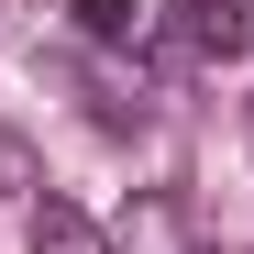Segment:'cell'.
Segmentation results:
<instances>
[{"label": "cell", "mask_w": 254, "mask_h": 254, "mask_svg": "<svg viewBox=\"0 0 254 254\" xmlns=\"http://www.w3.org/2000/svg\"><path fill=\"white\" fill-rule=\"evenodd\" d=\"M33 188H45V166H33V144L0 122V199H33Z\"/></svg>", "instance_id": "cell-5"}, {"label": "cell", "mask_w": 254, "mask_h": 254, "mask_svg": "<svg viewBox=\"0 0 254 254\" xmlns=\"http://www.w3.org/2000/svg\"><path fill=\"white\" fill-rule=\"evenodd\" d=\"M33 254H111V232L66 199H33Z\"/></svg>", "instance_id": "cell-3"}, {"label": "cell", "mask_w": 254, "mask_h": 254, "mask_svg": "<svg viewBox=\"0 0 254 254\" xmlns=\"http://www.w3.org/2000/svg\"><path fill=\"white\" fill-rule=\"evenodd\" d=\"M66 11H77V33H89V45H144V0H66Z\"/></svg>", "instance_id": "cell-4"}, {"label": "cell", "mask_w": 254, "mask_h": 254, "mask_svg": "<svg viewBox=\"0 0 254 254\" xmlns=\"http://www.w3.org/2000/svg\"><path fill=\"white\" fill-rule=\"evenodd\" d=\"M111 254H199V232H188V199H166V188H144L133 210H122V232H111Z\"/></svg>", "instance_id": "cell-2"}, {"label": "cell", "mask_w": 254, "mask_h": 254, "mask_svg": "<svg viewBox=\"0 0 254 254\" xmlns=\"http://www.w3.org/2000/svg\"><path fill=\"white\" fill-rule=\"evenodd\" d=\"M155 45L177 56V66H232V56L254 45V0H166Z\"/></svg>", "instance_id": "cell-1"}]
</instances>
